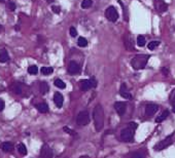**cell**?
I'll return each instance as SVG.
<instances>
[{
  "instance_id": "1",
  "label": "cell",
  "mask_w": 175,
  "mask_h": 158,
  "mask_svg": "<svg viewBox=\"0 0 175 158\" xmlns=\"http://www.w3.org/2000/svg\"><path fill=\"white\" fill-rule=\"evenodd\" d=\"M93 119H94V125H95L96 132H101L104 126V111L100 104H98L94 108Z\"/></svg>"
},
{
  "instance_id": "2",
  "label": "cell",
  "mask_w": 175,
  "mask_h": 158,
  "mask_svg": "<svg viewBox=\"0 0 175 158\" xmlns=\"http://www.w3.org/2000/svg\"><path fill=\"white\" fill-rule=\"evenodd\" d=\"M149 59L148 55H137L131 60V66L134 68L135 70L143 69L146 66V63Z\"/></svg>"
},
{
  "instance_id": "3",
  "label": "cell",
  "mask_w": 175,
  "mask_h": 158,
  "mask_svg": "<svg viewBox=\"0 0 175 158\" xmlns=\"http://www.w3.org/2000/svg\"><path fill=\"white\" fill-rule=\"evenodd\" d=\"M90 114L88 111H82L78 113L77 117H76V123L80 126L87 125L90 123Z\"/></svg>"
},
{
  "instance_id": "4",
  "label": "cell",
  "mask_w": 175,
  "mask_h": 158,
  "mask_svg": "<svg viewBox=\"0 0 175 158\" xmlns=\"http://www.w3.org/2000/svg\"><path fill=\"white\" fill-rule=\"evenodd\" d=\"M105 16L110 22H116V20L118 19V14L116 8L114 7V6H109V7L105 10Z\"/></svg>"
},
{
  "instance_id": "5",
  "label": "cell",
  "mask_w": 175,
  "mask_h": 158,
  "mask_svg": "<svg viewBox=\"0 0 175 158\" xmlns=\"http://www.w3.org/2000/svg\"><path fill=\"white\" fill-rule=\"evenodd\" d=\"M96 85H97V81H96L95 78L86 79V80H82L80 82V89L84 91H87L89 89L93 88V87H96Z\"/></svg>"
},
{
  "instance_id": "6",
  "label": "cell",
  "mask_w": 175,
  "mask_h": 158,
  "mask_svg": "<svg viewBox=\"0 0 175 158\" xmlns=\"http://www.w3.org/2000/svg\"><path fill=\"white\" fill-rule=\"evenodd\" d=\"M172 137H173V134L170 135L169 137H167L165 140H163V141H161L160 143H158V144L155 146L156 150H158V151L164 150V149H166L167 147H169L170 145L172 144V142H173V141H172Z\"/></svg>"
},
{
  "instance_id": "7",
  "label": "cell",
  "mask_w": 175,
  "mask_h": 158,
  "mask_svg": "<svg viewBox=\"0 0 175 158\" xmlns=\"http://www.w3.org/2000/svg\"><path fill=\"white\" fill-rule=\"evenodd\" d=\"M120 138L123 141L125 142H131L133 140V132L130 127L128 128H124V130L120 132Z\"/></svg>"
},
{
  "instance_id": "8",
  "label": "cell",
  "mask_w": 175,
  "mask_h": 158,
  "mask_svg": "<svg viewBox=\"0 0 175 158\" xmlns=\"http://www.w3.org/2000/svg\"><path fill=\"white\" fill-rule=\"evenodd\" d=\"M80 72V67L75 61H71L68 65V73L70 75H76Z\"/></svg>"
},
{
  "instance_id": "9",
  "label": "cell",
  "mask_w": 175,
  "mask_h": 158,
  "mask_svg": "<svg viewBox=\"0 0 175 158\" xmlns=\"http://www.w3.org/2000/svg\"><path fill=\"white\" fill-rule=\"evenodd\" d=\"M39 158H53V151L47 145H43L42 146Z\"/></svg>"
},
{
  "instance_id": "10",
  "label": "cell",
  "mask_w": 175,
  "mask_h": 158,
  "mask_svg": "<svg viewBox=\"0 0 175 158\" xmlns=\"http://www.w3.org/2000/svg\"><path fill=\"white\" fill-rule=\"evenodd\" d=\"M114 109H115L116 113L120 116H123L126 113V109H127V105L124 102H116L114 104Z\"/></svg>"
},
{
  "instance_id": "11",
  "label": "cell",
  "mask_w": 175,
  "mask_h": 158,
  "mask_svg": "<svg viewBox=\"0 0 175 158\" xmlns=\"http://www.w3.org/2000/svg\"><path fill=\"white\" fill-rule=\"evenodd\" d=\"M159 110V106L156 105V104H148V105L145 107V114L147 116H153Z\"/></svg>"
},
{
  "instance_id": "12",
  "label": "cell",
  "mask_w": 175,
  "mask_h": 158,
  "mask_svg": "<svg viewBox=\"0 0 175 158\" xmlns=\"http://www.w3.org/2000/svg\"><path fill=\"white\" fill-rule=\"evenodd\" d=\"M124 43H125V46L128 51H134V43H133L132 38L130 37V35L127 34L124 36Z\"/></svg>"
},
{
  "instance_id": "13",
  "label": "cell",
  "mask_w": 175,
  "mask_h": 158,
  "mask_svg": "<svg viewBox=\"0 0 175 158\" xmlns=\"http://www.w3.org/2000/svg\"><path fill=\"white\" fill-rule=\"evenodd\" d=\"M155 4H156V8H157L158 11L160 12H164L167 10L168 6L163 0H155Z\"/></svg>"
},
{
  "instance_id": "14",
  "label": "cell",
  "mask_w": 175,
  "mask_h": 158,
  "mask_svg": "<svg viewBox=\"0 0 175 158\" xmlns=\"http://www.w3.org/2000/svg\"><path fill=\"white\" fill-rule=\"evenodd\" d=\"M54 102H55L56 106L58 108H61L63 106V102H64L63 95L60 93H55V95H54Z\"/></svg>"
},
{
  "instance_id": "15",
  "label": "cell",
  "mask_w": 175,
  "mask_h": 158,
  "mask_svg": "<svg viewBox=\"0 0 175 158\" xmlns=\"http://www.w3.org/2000/svg\"><path fill=\"white\" fill-rule=\"evenodd\" d=\"M120 95L124 98V99H127V100L132 99V95H131V93L128 91V89H127V86H126V84H125V83H123L122 86H120Z\"/></svg>"
},
{
  "instance_id": "16",
  "label": "cell",
  "mask_w": 175,
  "mask_h": 158,
  "mask_svg": "<svg viewBox=\"0 0 175 158\" xmlns=\"http://www.w3.org/2000/svg\"><path fill=\"white\" fill-rule=\"evenodd\" d=\"M9 61V55H8L6 49L0 51V63H6Z\"/></svg>"
},
{
  "instance_id": "17",
  "label": "cell",
  "mask_w": 175,
  "mask_h": 158,
  "mask_svg": "<svg viewBox=\"0 0 175 158\" xmlns=\"http://www.w3.org/2000/svg\"><path fill=\"white\" fill-rule=\"evenodd\" d=\"M1 149L4 152H10V151L14 149V145L10 142H4L1 144Z\"/></svg>"
},
{
  "instance_id": "18",
  "label": "cell",
  "mask_w": 175,
  "mask_h": 158,
  "mask_svg": "<svg viewBox=\"0 0 175 158\" xmlns=\"http://www.w3.org/2000/svg\"><path fill=\"white\" fill-rule=\"evenodd\" d=\"M168 116H169V111H168V110H165V111H163L159 116H158L157 119H156V122H157V123H160V122L164 121Z\"/></svg>"
},
{
  "instance_id": "19",
  "label": "cell",
  "mask_w": 175,
  "mask_h": 158,
  "mask_svg": "<svg viewBox=\"0 0 175 158\" xmlns=\"http://www.w3.org/2000/svg\"><path fill=\"white\" fill-rule=\"evenodd\" d=\"M37 110H38L39 112H41V113H47V111H49V106H47V103H40L38 104V105L36 106Z\"/></svg>"
},
{
  "instance_id": "20",
  "label": "cell",
  "mask_w": 175,
  "mask_h": 158,
  "mask_svg": "<svg viewBox=\"0 0 175 158\" xmlns=\"http://www.w3.org/2000/svg\"><path fill=\"white\" fill-rule=\"evenodd\" d=\"M16 148H18L19 153H20L22 156H26V155H27V148H26V146H25L24 144H22V143H21V144L18 145V147H16Z\"/></svg>"
},
{
  "instance_id": "21",
  "label": "cell",
  "mask_w": 175,
  "mask_h": 158,
  "mask_svg": "<svg viewBox=\"0 0 175 158\" xmlns=\"http://www.w3.org/2000/svg\"><path fill=\"white\" fill-rule=\"evenodd\" d=\"M49 84H47V82H41L40 83V93H42V95H45V93L49 91Z\"/></svg>"
},
{
  "instance_id": "22",
  "label": "cell",
  "mask_w": 175,
  "mask_h": 158,
  "mask_svg": "<svg viewBox=\"0 0 175 158\" xmlns=\"http://www.w3.org/2000/svg\"><path fill=\"white\" fill-rule=\"evenodd\" d=\"M40 71H41V73H42L43 75H51V74L53 73L54 69L52 67H42Z\"/></svg>"
},
{
  "instance_id": "23",
  "label": "cell",
  "mask_w": 175,
  "mask_h": 158,
  "mask_svg": "<svg viewBox=\"0 0 175 158\" xmlns=\"http://www.w3.org/2000/svg\"><path fill=\"white\" fill-rule=\"evenodd\" d=\"M160 45V41H151V42L148 43V45H147V48L149 49V51H153V49H156V47L159 46Z\"/></svg>"
},
{
  "instance_id": "24",
  "label": "cell",
  "mask_w": 175,
  "mask_h": 158,
  "mask_svg": "<svg viewBox=\"0 0 175 158\" xmlns=\"http://www.w3.org/2000/svg\"><path fill=\"white\" fill-rule=\"evenodd\" d=\"M77 44H78V46H80V47H86L88 45L87 39L84 38V37H80L77 40Z\"/></svg>"
},
{
  "instance_id": "25",
  "label": "cell",
  "mask_w": 175,
  "mask_h": 158,
  "mask_svg": "<svg viewBox=\"0 0 175 158\" xmlns=\"http://www.w3.org/2000/svg\"><path fill=\"white\" fill-rule=\"evenodd\" d=\"M54 83H55L56 86L59 87V88H61V89H64L66 87V84L61 80V79H56L55 82H54Z\"/></svg>"
},
{
  "instance_id": "26",
  "label": "cell",
  "mask_w": 175,
  "mask_h": 158,
  "mask_svg": "<svg viewBox=\"0 0 175 158\" xmlns=\"http://www.w3.org/2000/svg\"><path fill=\"white\" fill-rule=\"evenodd\" d=\"M137 44H138V46H143L145 44V37L142 35H139L137 37Z\"/></svg>"
},
{
  "instance_id": "27",
  "label": "cell",
  "mask_w": 175,
  "mask_h": 158,
  "mask_svg": "<svg viewBox=\"0 0 175 158\" xmlns=\"http://www.w3.org/2000/svg\"><path fill=\"white\" fill-rule=\"evenodd\" d=\"M37 72H38V68L36 66L33 65L28 68V73L31 74V75H35V74H37Z\"/></svg>"
},
{
  "instance_id": "28",
  "label": "cell",
  "mask_w": 175,
  "mask_h": 158,
  "mask_svg": "<svg viewBox=\"0 0 175 158\" xmlns=\"http://www.w3.org/2000/svg\"><path fill=\"white\" fill-rule=\"evenodd\" d=\"M92 4H93L92 0H84V1L82 2V8H84V9H87V8L91 7Z\"/></svg>"
},
{
  "instance_id": "29",
  "label": "cell",
  "mask_w": 175,
  "mask_h": 158,
  "mask_svg": "<svg viewBox=\"0 0 175 158\" xmlns=\"http://www.w3.org/2000/svg\"><path fill=\"white\" fill-rule=\"evenodd\" d=\"M52 10H53L55 14H59L60 12H61V7H60V6H58V5H53V6H52Z\"/></svg>"
},
{
  "instance_id": "30",
  "label": "cell",
  "mask_w": 175,
  "mask_h": 158,
  "mask_svg": "<svg viewBox=\"0 0 175 158\" xmlns=\"http://www.w3.org/2000/svg\"><path fill=\"white\" fill-rule=\"evenodd\" d=\"M69 32H70V35H71L72 37H75L76 35H77V31H76V29L74 28V27H71V28H70Z\"/></svg>"
},
{
  "instance_id": "31",
  "label": "cell",
  "mask_w": 175,
  "mask_h": 158,
  "mask_svg": "<svg viewBox=\"0 0 175 158\" xmlns=\"http://www.w3.org/2000/svg\"><path fill=\"white\" fill-rule=\"evenodd\" d=\"M137 123H135V122H130V123H129V127L131 128V130H136L137 128Z\"/></svg>"
},
{
  "instance_id": "32",
  "label": "cell",
  "mask_w": 175,
  "mask_h": 158,
  "mask_svg": "<svg viewBox=\"0 0 175 158\" xmlns=\"http://www.w3.org/2000/svg\"><path fill=\"white\" fill-rule=\"evenodd\" d=\"M64 132H68V134H70V135H75V132H73V130H71L70 128H68V127H64Z\"/></svg>"
},
{
  "instance_id": "33",
  "label": "cell",
  "mask_w": 175,
  "mask_h": 158,
  "mask_svg": "<svg viewBox=\"0 0 175 158\" xmlns=\"http://www.w3.org/2000/svg\"><path fill=\"white\" fill-rule=\"evenodd\" d=\"M131 158H143V155L140 154V153H134Z\"/></svg>"
},
{
  "instance_id": "34",
  "label": "cell",
  "mask_w": 175,
  "mask_h": 158,
  "mask_svg": "<svg viewBox=\"0 0 175 158\" xmlns=\"http://www.w3.org/2000/svg\"><path fill=\"white\" fill-rule=\"evenodd\" d=\"M3 109H4V102L0 99V112L3 111Z\"/></svg>"
},
{
  "instance_id": "35",
  "label": "cell",
  "mask_w": 175,
  "mask_h": 158,
  "mask_svg": "<svg viewBox=\"0 0 175 158\" xmlns=\"http://www.w3.org/2000/svg\"><path fill=\"white\" fill-rule=\"evenodd\" d=\"M9 8H10V10H14V9H16V4L12 3V2H10V3H9Z\"/></svg>"
},
{
  "instance_id": "36",
  "label": "cell",
  "mask_w": 175,
  "mask_h": 158,
  "mask_svg": "<svg viewBox=\"0 0 175 158\" xmlns=\"http://www.w3.org/2000/svg\"><path fill=\"white\" fill-rule=\"evenodd\" d=\"M171 100H172V103L175 104V90L172 93V95H171Z\"/></svg>"
},
{
  "instance_id": "37",
  "label": "cell",
  "mask_w": 175,
  "mask_h": 158,
  "mask_svg": "<svg viewBox=\"0 0 175 158\" xmlns=\"http://www.w3.org/2000/svg\"><path fill=\"white\" fill-rule=\"evenodd\" d=\"M162 71H163L164 75H168V69H165V68H163V69H162Z\"/></svg>"
},
{
  "instance_id": "38",
  "label": "cell",
  "mask_w": 175,
  "mask_h": 158,
  "mask_svg": "<svg viewBox=\"0 0 175 158\" xmlns=\"http://www.w3.org/2000/svg\"><path fill=\"white\" fill-rule=\"evenodd\" d=\"M45 1H47V3H52V2H54L55 0H45Z\"/></svg>"
},
{
  "instance_id": "39",
  "label": "cell",
  "mask_w": 175,
  "mask_h": 158,
  "mask_svg": "<svg viewBox=\"0 0 175 158\" xmlns=\"http://www.w3.org/2000/svg\"><path fill=\"white\" fill-rule=\"evenodd\" d=\"M80 158H90L89 156H87V155H84V156H80Z\"/></svg>"
},
{
  "instance_id": "40",
  "label": "cell",
  "mask_w": 175,
  "mask_h": 158,
  "mask_svg": "<svg viewBox=\"0 0 175 158\" xmlns=\"http://www.w3.org/2000/svg\"><path fill=\"white\" fill-rule=\"evenodd\" d=\"M2 30H3V27H2L1 25H0V32H1Z\"/></svg>"
},
{
  "instance_id": "41",
  "label": "cell",
  "mask_w": 175,
  "mask_h": 158,
  "mask_svg": "<svg viewBox=\"0 0 175 158\" xmlns=\"http://www.w3.org/2000/svg\"><path fill=\"white\" fill-rule=\"evenodd\" d=\"M173 112L175 113V104H173Z\"/></svg>"
},
{
  "instance_id": "42",
  "label": "cell",
  "mask_w": 175,
  "mask_h": 158,
  "mask_svg": "<svg viewBox=\"0 0 175 158\" xmlns=\"http://www.w3.org/2000/svg\"><path fill=\"white\" fill-rule=\"evenodd\" d=\"M4 1V0H0V2H3Z\"/></svg>"
},
{
  "instance_id": "43",
  "label": "cell",
  "mask_w": 175,
  "mask_h": 158,
  "mask_svg": "<svg viewBox=\"0 0 175 158\" xmlns=\"http://www.w3.org/2000/svg\"><path fill=\"white\" fill-rule=\"evenodd\" d=\"M64 158H68V157H64Z\"/></svg>"
}]
</instances>
